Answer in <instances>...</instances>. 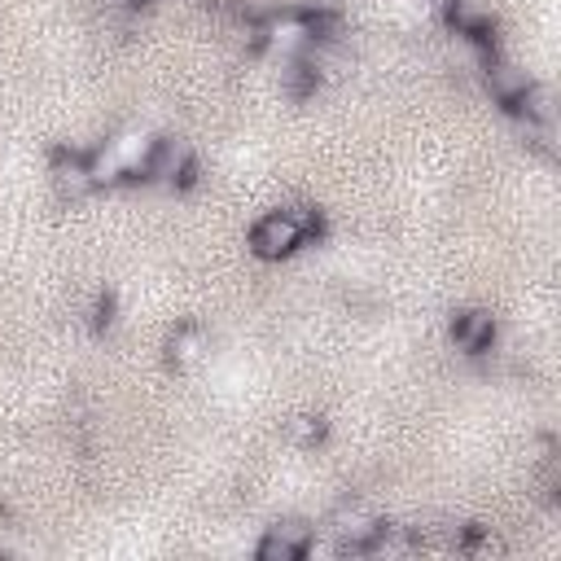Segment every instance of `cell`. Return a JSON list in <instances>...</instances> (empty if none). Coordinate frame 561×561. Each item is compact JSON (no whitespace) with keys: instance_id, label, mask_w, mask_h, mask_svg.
<instances>
[{"instance_id":"1","label":"cell","mask_w":561,"mask_h":561,"mask_svg":"<svg viewBox=\"0 0 561 561\" xmlns=\"http://www.w3.org/2000/svg\"><path fill=\"white\" fill-rule=\"evenodd\" d=\"M316 210L311 206H289V210H272V215H263L259 224H254V232H250V245H254V254H263V259H285V254H294L311 232H316Z\"/></svg>"},{"instance_id":"2","label":"cell","mask_w":561,"mask_h":561,"mask_svg":"<svg viewBox=\"0 0 561 561\" xmlns=\"http://www.w3.org/2000/svg\"><path fill=\"white\" fill-rule=\"evenodd\" d=\"M140 171L149 180H162V184H184L193 175V158H188V149L180 140H158V145H149Z\"/></svg>"},{"instance_id":"3","label":"cell","mask_w":561,"mask_h":561,"mask_svg":"<svg viewBox=\"0 0 561 561\" xmlns=\"http://www.w3.org/2000/svg\"><path fill=\"white\" fill-rule=\"evenodd\" d=\"M377 517L368 513V508H359V504H351V508H337L333 517H329V535L342 543V552H364L368 548V539L377 535Z\"/></svg>"},{"instance_id":"4","label":"cell","mask_w":561,"mask_h":561,"mask_svg":"<svg viewBox=\"0 0 561 561\" xmlns=\"http://www.w3.org/2000/svg\"><path fill=\"white\" fill-rule=\"evenodd\" d=\"M307 539H311V526L307 522H276L259 539V557L263 561H294V557H302Z\"/></svg>"},{"instance_id":"5","label":"cell","mask_w":561,"mask_h":561,"mask_svg":"<svg viewBox=\"0 0 561 561\" xmlns=\"http://www.w3.org/2000/svg\"><path fill=\"white\" fill-rule=\"evenodd\" d=\"M486 88H491V96L500 105H517L526 96V88H530V75L508 66V61H486Z\"/></svg>"},{"instance_id":"6","label":"cell","mask_w":561,"mask_h":561,"mask_svg":"<svg viewBox=\"0 0 561 561\" xmlns=\"http://www.w3.org/2000/svg\"><path fill=\"white\" fill-rule=\"evenodd\" d=\"M491 337H495V320L486 311H460L451 320V342L460 351H482V346H491Z\"/></svg>"},{"instance_id":"7","label":"cell","mask_w":561,"mask_h":561,"mask_svg":"<svg viewBox=\"0 0 561 561\" xmlns=\"http://www.w3.org/2000/svg\"><path fill=\"white\" fill-rule=\"evenodd\" d=\"M206 329H197V324H180L175 333H171V342H167V355H171V364L175 368H193L202 355H206Z\"/></svg>"},{"instance_id":"8","label":"cell","mask_w":561,"mask_h":561,"mask_svg":"<svg viewBox=\"0 0 561 561\" xmlns=\"http://www.w3.org/2000/svg\"><path fill=\"white\" fill-rule=\"evenodd\" d=\"M53 180H57V193H61V197H83V193L96 184L92 162H83V158H61V162L53 167Z\"/></svg>"},{"instance_id":"9","label":"cell","mask_w":561,"mask_h":561,"mask_svg":"<svg viewBox=\"0 0 561 561\" xmlns=\"http://www.w3.org/2000/svg\"><path fill=\"white\" fill-rule=\"evenodd\" d=\"M285 434H289L298 447H316V443L324 438V421H320V416H294V421L285 425Z\"/></svg>"},{"instance_id":"10","label":"cell","mask_w":561,"mask_h":561,"mask_svg":"<svg viewBox=\"0 0 561 561\" xmlns=\"http://www.w3.org/2000/svg\"><path fill=\"white\" fill-rule=\"evenodd\" d=\"M131 4H140V0H131Z\"/></svg>"}]
</instances>
